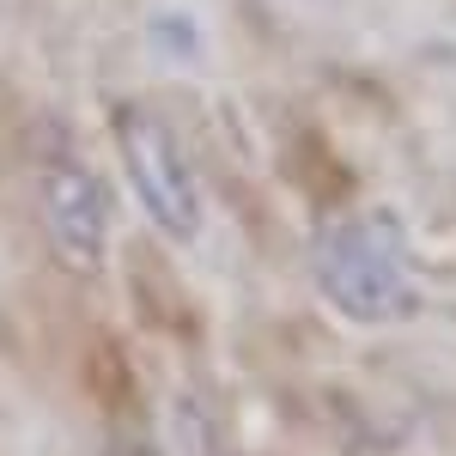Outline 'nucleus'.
<instances>
[{
  "label": "nucleus",
  "instance_id": "1",
  "mask_svg": "<svg viewBox=\"0 0 456 456\" xmlns=\"http://www.w3.org/2000/svg\"><path fill=\"white\" fill-rule=\"evenodd\" d=\"M311 274L322 305L359 322V329H389L402 316H414V262H408V238L384 208H353L322 219L311 244Z\"/></svg>",
  "mask_w": 456,
  "mask_h": 456
},
{
  "label": "nucleus",
  "instance_id": "2",
  "mask_svg": "<svg viewBox=\"0 0 456 456\" xmlns=\"http://www.w3.org/2000/svg\"><path fill=\"white\" fill-rule=\"evenodd\" d=\"M37 213H43V232L49 249L68 262L79 281H98L110 262V195L98 171L79 159V146L49 134L37 146Z\"/></svg>",
  "mask_w": 456,
  "mask_h": 456
},
{
  "label": "nucleus",
  "instance_id": "3",
  "mask_svg": "<svg viewBox=\"0 0 456 456\" xmlns=\"http://www.w3.org/2000/svg\"><path fill=\"white\" fill-rule=\"evenodd\" d=\"M116 152H122V176H128L146 219L171 244H195V232H201V183H195L171 128L152 110L122 104L116 110Z\"/></svg>",
  "mask_w": 456,
  "mask_h": 456
}]
</instances>
